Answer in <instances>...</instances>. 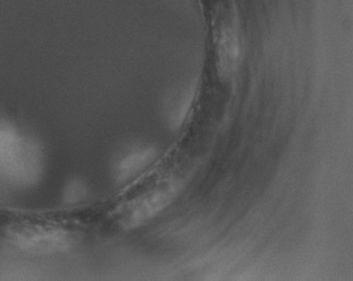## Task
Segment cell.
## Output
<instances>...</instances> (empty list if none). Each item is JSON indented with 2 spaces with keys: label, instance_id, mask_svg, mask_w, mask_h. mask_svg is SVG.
Wrapping results in <instances>:
<instances>
[{
  "label": "cell",
  "instance_id": "1",
  "mask_svg": "<svg viewBox=\"0 0 353 281\" xmlns=\"http://www.w3.org/2000/svg\"><path fill=\"white\" fill-rule=\"evenodd\" d=\"M41 170V154L35 144L10 126L0 124V182L30 185Z\"/></svg>",
  "mask_w": 353,
  "mask_h": 281
}]
</instances>
